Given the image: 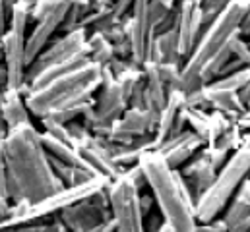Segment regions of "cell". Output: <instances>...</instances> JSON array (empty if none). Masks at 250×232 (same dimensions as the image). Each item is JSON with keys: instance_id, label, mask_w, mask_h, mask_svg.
Returning <instances> with one entry per match:
<instances>
[{"instance_id": "e575fe53", "label": "cell", "mask_w": 250, "mask_h": 232, "mask_svg": "<svg viewBox=\"0 0 250 232\" xmlns=\"http://www.w3.org/2000/svg\"><path fill=\"white\" fill-rule=\"evenodd\" d=\"M6 134H8V126H6L4 118H2V111H0V139H4Z\"/></svg>"}, {"instance_id": "836d02e7", "label": "cell", "mask_w": 250, "mask_h": 232, "mask_svg": "<svg viewBox=\"0 0 250 232\" xmlns=\"http://www.w3.org/2000/svg\"><path fill=\"white\" fill-rule=\"evenodd\" d=\"M241 97H243V101H245V105L249 107L250 105V79H249V83L243 87V91H241Z\"/></svg>"}, {"instance_id": "8fae6325", "label": "cell", "mask_w": 250, "mask_h": 232, "mask_svg": "<svg viewBox=\"0 0 250 232\" xmlns=\"http://www.w3.org/2000/svg\"><path fill=\"white\" fill-rule=\"evenodd\" d=\"M157 115L159 113H155L147 107H128L125 113L111 124V128L107 132V139L113 143H128L138 135L153 134L155 126H157Z\"/></svg>"}, {"instance_id": "603a6c76", "label": "cell", "mask_w": 250, "mask_h": 232, "mask_svg": "<svg viewBox=\"0 0 250 232\" xmlns=\"http://www.w3.org/2000/svg\"><path fill=\"white\" fill-rule=\"evenodd\" d=\"M41 141H43V145L51 157H55L62 163H68V165H80V157H78L74 143L61 139L49 132H41Z\"/></svg>"}, {"instance_id": "ba28073f", "label": "cell", "mask_w": 250, "mask_h": 232, "mask_svg": "<svg viewBox=\"0 0 250 232\" xmlns=\"http://www.w3.org/2000/svg\"><path fill=\"white\" fill-rule=\"evenodd\" d=\"M229 155L231 153L221 149L219 145L208 143L202 149H198L183 165V171L179 169L183 180L187 182L188 190L192 192L194 197H198L202 192H206L211 186V182H213L215 174L219 171V167L227 161Z\"/></svg>"}, {"instance_id": "d4e9b609", "label": "cell", "mask_w": 250, "mask_h": 232, "mask_svg": "<svg viewBox=\"0 0 250 232\" xmlns=\"http://www.w3.org/2000/svg\"><path fill=\"white\" fill-rule=\"evenodd\" d=\"M243 134H245V130L237 124V122H233L213 143L215 145H219L221 149H225V151H229V153H233L241 143H243Z\"/></svg>"}, {"instance_id": "ffe728a7", "label": "cell", "mask_w": 250, "mask_h": 232, "mask_svg": "<svg viewBox=\"0 0 250 232\" xmlns=\"http://www.w3.org/2000/svg\"><path fill=\"white\" fill-rule=\"evenodd\" d=\"M149 60L153 62H167V64H179L183 66V51H181V41H179V29L177 25L161 31L153 37L151 49H149Z\"/></svg>"}, {"instance_id": "8d00e7d4", "label": "cell", "mask_w": 250, "mask_h": 232, "mask_svg": "<svg viewBox=\"0 0 250 232\" xmlns=\"http://www.w3.org/2000/svg\"><path fill=\"white\" fill-rule=\"evenodd\" d=\"M16 2H18V0H4V4H6V8H8V10H10V8H12Z\"/></svg>"}, {"instance_id": "6da1fadb", "label": "cell", "mask_w": 250, "mask_h": 232, "mask_svg": "<svg viewBox=\"0 0 250 232\" xmlns=\"http://www.w3.org/2000/svg\"><path fill=\"white\" fill-rule=\"evenodd\" d=\"M4 141L8 197L12 201H39L64 188L57 176L49 153L41 141V132L33 122L10 128Z\"/></svg>"}, {"instance_id": "e0dca14e", "label": "cell", "mask_w": 250, "mask_h": 232, "mask_svg": "<svg viewBox=\"0 0 250 232\" xmlns=\"http://www.w3.org/2000/svg\"><path fill=\"white\" fill-rule=\"evenodd\" d=\"M187 124L204 139V143H213L233 122H237L235 118L227 116L225 113L219 111H202V109H194V107H187L183 109Z\"/></svg>"}, {"instance_id": "d590c367", "label": "cell", "mask_w": 250, "mask_h": 232, "mask_svg": "<svg viewBox=\"0 0 250 232\" xmlns=\"http://www.w3.org/2000/svg\"><path fill=\"white\" fill-rule=\"evenodd\" d=\"M243 143L250 147V128H249V132H247V134H243Z\"/></svg>"}, {"instance_id": "2e32d148", "label": "cell", "mask_w": 250, "mask_h": 232, "mask_svg": "<svg viewBox=\"0 0 250 232\" xmlns=\"http://www.w3.org/2000/svg\"><path fill=\"white\" fill-rule=\"evenodd\" d=\"M185 101H187V93L183 89H169L167 103L163 105V109L157 115V126H155V132H153V135L157 139V145L165 137L175 135V134H179L187 128V118L183 113Z\"/></svg>"}, {"instance_id": "ac0fdd59", "label": "cell", "mask_w": 250, "mask_h": 232, "mask_svg": "<svg viewBox=\"0 0 250 232\" xmlns=\"http://www.w3.org/2000/svg\"><path fill=\"white\" fill-rule=\"evenodd\" d=\"M177 10H179V41H181V51L183 57L187 58L190 51L194 49L198 37L204 31L202 25V12L198 6V0H179L177 2Z\"/></svg>"}, {"instance_id": "1f68e13d", "label": "cell", "mask_w": 250, "mask_h": 232, "mask_svg": "<svg viewBox=\"0 0 250 232\" xmlns=\"http://www.w3.org/2000/svg\"><path fill=\"white\" fill-rule=\"evenodd\" d=\"M10 201H12L10 197H6L4 193H0V219H4V217L10 215V211H12V203Z\"/></svg>"}, {"instance_id": "30bf717a", "label": "cell", "mask_w": 250, "mask_h": 232, "mask_svg": "<svg viewBox=\"0 0 250 232\" xmlns=\"http://www.w3.org/2000/svg\"><path fill=\"white\" fill-rule=\"evenodd\" d=\"M76 58H87V29L85 27H76L72 31H64L61 39H57L53 45H47L37 58L27 66L25 72V81L31 77L35 72L49 64H61L66 60H76Z\"/></svg>"}, {"instance_id": "7a4b0ae2", "label": "cell", "mask_w": 250, "mask_h": 232, "mask_svg": "<svg viewBox=\"0 0 250 232\" xmlns=\"http://www.w3.org/2000/svg\"><path fill=\"white\" fill-rule=\"evenodd\" d=\"M101 81L103 66L91 58H85L51 81L39 87H29L23 95L25 105L33 116L68 124L78 120L95 103L93 95Z\"/></svg>"}, {"instance_id": "9a60e30c", "label": "cell", "mask_w": 250, "mask_h": 232, "mask_svg": "<svg viewBox=\"0 0 250 232\" xmlns=\"http://www.w3.org/2000/svg\"><path fill=\"white\" fill-rule=\"evenodd\" d=\"M206 143L204 139L192 130V128H185L183 132L175 134V135H169L165 137L159 145H157V151L161 153V157L167 161V165L171 169H181L188 159L198 151L202 149Z\"/></svg>"}, {"instance_id": "f1b7e54d", "label": "cell", "mask_w": 250, "mask_h": 232, "mask_svg": "<svg viewBox=\"0 0 250 232\" xmlns=\"http://www.w3.org/2000/svg\"><path fill=\"white\" fill-rule=\"evenodd\" d=\"M132 2H134V0H113L111 10H113L119 18H125L126 14L130 12V8H132Z\"/></svg>"}, {"instance_id": "3957f363", "label": "cell", "mask_w": 250, "mask_h": 232, "mask_svg": "<svg viewBox=\"0 0 250 232\" xmlns=\"http://www.w3.org/2000/svg\"><path fill=\"white\" fill-rule=\"evenodd\" d=\"M146 178L147 188L155 199L157 211L175 232H194L198 221L194 217L196 197L188 190L179 169H171L157 149H149L140 155L136 163Z\"/></svg>"}, {"instance_id": "484cf974", "label": "cell", "mask_w": 250, "mask_h": 232, "mask_svg": "<svg viewBox=\"0 0 250 232\" xmlns=\"http://www.w3.org/2000/svg\"><path fill=\"white\" fill-rule=\"evenodd\" d=\"M231 0H198L200 12H202V25L206 27Z\"/></svg>"}, {"instance_id": "277c9868", "label": "cell", "mask_w": 250, "mask_h": 232, "mask_svg": "<svg viewBox=\"0 0 250 232\" xmlns=\"http://www.w3.org/2000/svg\"><path fill=\"white\" fill-rule=\"evenodd\" d=\"M250 0H231L202 31L198 37L194 49L190 51L181 68V89L185 93H190L202 85V74L206 66L215 57L239 31V23L249 8Z\"/></svg>"}, {"instance_id": "5b68a950", "label": "cell", "mask_w": 250, "mask_h": 232, "mask_svg": "<svg viewBox=\"0 0 250 232\" xmlns=\"http://www.w3.org/2000/svg\"><path fill=\"white\" fill-rule=\"evenodd\" d=\"M250 173V147L241 143L227 161L219 167L211 186L196 197L194 203V217L198 223L213 221L223 213L229 199L235 195L239 186L245 182Z\"/></svg>"}, {"instance_id": "4316f807", "label": "cell", "mask_w": 250, "mask_h": 232, "mask_svg": "<svg viewBox=\"0 0 250 232\" xmlns=\"http://www.w3.org/2000/svg\"><path fill=\"white\" fill-rule=\"evenodd\" d=\"M0 193L8 197V178H6V159H4V141L0 139Z\"/></svg>"}, {"instance_id": "8992f818", "label": "cell", "mask_w": 250, "mask_h": 232, "mask_svg": "<svg viewBox=\"0 0 250 232\" xmlns=\"http://www.w3.org/2000/svg\"><path fill=\"white\" fill-rule=\"evenodd\" d=\"M144 188H147V184L138 165L126 167L115 178H111L107 186L109 211L119 232L144 231V215L140 209V193Z\"/></svg>"}, {"instance_id": "5bb4252c", "label": "cell", "mask_w": 250, "mask_h": 232, "mask_svg": "<svg viewBox=\"0 0 250 232\" xmlns=\"http://www.w3.org/2000/svg\"><path fill=\"white\" fill-rule=\"evenodd\" d=\"M57 215L62 219L66 231L72 232H99L101 225L107 219H111V211L109 209L97 207L87 197L64 207L62 211L57 213Z\"/></svg>"}, {"instance_id": "9c48e42d", "label": "cell", "mask_w": 250, "mask_h": 232, "mask_svg": "<svg viewBox=\"0 0 250 232\" xmlns=\"http://www.w3.org/2000/svg\"><path fill=\"white\" fill-rule=\"evenodd\" d=\"M185 105L194 107V109H202V111H219L235 120L247 111V105H245L239 89L225 87L215 81H209V83L187 93Z\"/></svg>"}, {"instance_id": "cb8c5ba5", "label": "cell", "mask_w": 250, "mask_h": 232, "mask_svg": "<svg viewBox=\"0 0 250 232\" xmlns=\"http://www.w3.org/2000/svg\"><path fill=\"white\" fill-rule=\"evenodd\" d=\"M87 57L91 60H95V62H99L101 66H107L117 55H115L113 43L103 33L91 31L87 35Z\"/></svg>"}, {"instance_id": "d6a6232c", "label": "cell", "mask_w": 250, "mask_h": 232, "mask_svg": "<svg viewBox=\"0 0 250 232\" xmlns=\"http://www.w3.org/2000/svg\"><path fill=\"white\" fill-rule=\"evenodd\" d=\"M237 124H239L243 130H249L250 128V107H247V111L237 118Z\"/></svg>"}, {"instance_id": "4dcf8cb0", "label": "cell", "mask_w": 250, "mask_h": 232, "mask_svg": "<svg viewBox=\"0 0 250 232\" xmlns=\"http://www.w3.org/2000/svg\"><path fill=\"white\" fill-rule=\"evenodd\" d=\"M8 8H6V4H4V0H0V37H2V33L8 29Z\"/></svg>"}, {"instance_id": "74e56055", "label": "cell", "mask_w": 250, "mask_h": 232, "mask_svg": "<svg viewBox=\"0 0 250 232\" xmlns=\"http://www.w3.org/2000/svg\"><path fill=\"white\" fill-rule=\"evenodd\" d=\"M163 2H167L169 6H177V2H179V0H163Z\"/></svg>"}, {"instance_id": "83f0119b", "label": "cell", "mask_w": 250, "mask_h": 232, "mask_svg": "<svg viewBox=\"0 0 250 232\" xmlns=\"http://www.w3.org/2000/svg\"><path fill=\"white\" fill-rule=\"evenodd\" d=\"M140 209H142L144 217H147L155 209V199L151 193H140Z\"/></svg>"}, {"instance_id": "f35d334b", "label": "cell", "mask_w": 250, "mask_h": 232, "mask_svg": "<svg viewBox=\"0 0 250 232\" xmlns=\"http://www.w3.org/2000/svg\"><path fill=\"white\" fill-rule=\"evenodd\" d=\"M249 180H250V173H249Z\"/></svg>"}, {"instance_id": "7402d4cb", "label": "cell", "mask_w": 250, "mask_h": 232, "mask_svg": "<svg viewBox=\"0 0 250 232\" xmlns=\"http://www.w3.org/2000/svg\"><path fill=\"white\" fill-rule=\"evenodd\" d=\"M25 93L21 89H4V99H2V118L10 128H16L20 124L31 122V113L25 105Z\"/></svg>"}, {"instance_id": "f546056e", "label": "cell", "mask_w": 250, "mask_h": 232, "mask_svg": "<svg viewBox=\"0 0 250 232\" xmlns=\"http://www.w3.org/2000/svg\"><path fill=\"white\" fill-rule=\"evenodd\" d=\"M239 31H241L243 37H250V4L247 12H245V16H243V19H241V23H239Z\"/></svg>"}, {"instance_id": "ab89813d", "label": "cell", "mask_w": 250, "mask_h": 232, "mask_svg": "<svg viewBox=\"0 0 250 232\" xmlns=\"http://www.w3.org/2000/svg\"><path fill=\"white\" fill-rule=\"evenodd\" d=\"M249 107H250V105H249Z\"/></svg>"}, {"instance_id": "44dd1931", "label": "cell", "mask_w": 250, "mask_h": 232, "mask_svg": "<svg viewBox=\"0 0 250 232\" xmlns=\"http://www.w3.org/2000/svg\"><path fill=\"white\" fill-rule=\"evenodd\" d=\"M144 68V81H146V97H144V105L155 113H159L163 109V105L167 103V95L169 89L163 83V79L157 74V64L153 60H146L142 64Z\"/></svg>"}, {"instance_id": "52a82bcc", "label": "cell", "mask_w": 250, "mask_h": 232, "mask_svg": "<svg viewBox=\"0 0 250 232\" xmlns=\"http://www.w3.org/2000/svg\"><path fill=\"white\" fill-rule=\"evenodd\" d=\"M27 23H29V4L25 0H18L10 8L8 29L0 37V53L4 58L6 68V83L4 89H21L27 91L25 72V37H27Z\"/></svg>"}, {"instance_id": "7c38bea8", "label": "cell", "mask_w": 250, "mask_h": 232, "mask_svg": "<svg viewBox=\"0 0 250 232\" xmlns=\"http://www.w3.org/2000/svg\"><path fill=\"white\" fill-rule=\"evenodd\" d=\"M149 2L151 0H134L128 16L130 23V60L136 64H144L149 60V49L153 41L151 21H149Z\"/></svg>"}, {"instance_id": "4fadbf2b", "label": "cell", "mask_w": 250, "mask_h": 232, "mask_svg": "<svg viewBox=\"0 0 250 232\" xmlns=\"http://www.w3.org/2000/svg\"><path fill=\"white\" fill-rule=\"evenodd\" d=\"M70 2H64V4L53 8V10H47L43 16H39L35 19V25H33L31 33L25 37V60H27V66L37 58V55L51 43L53 35L61 29Z\"/></svg>"}, {"instance_id": "d6986e66", "label": "cell", "mask_w": 250, "mask_h": 232, "mask_svg": "<svg viewBox=\"0 0 250 232\" xmlns=\"http://www.w3.org/2000/svg\"><path fill=\"white\" fill-rule=\"evenodd\" d=\"M223 223L231 232L250 231V180L249 176L239 186L235 195L229 199L227 207L223 209Z\"/></svg>"}]
</instances>
